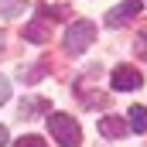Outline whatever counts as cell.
Here are the masks:
<instances>
[{"mask_svg": "<svg viewBox=\"0 0 147 147\" xmlns=\"http://www.w3.org/2000/svg\"><path fill=\"white\" fill-rule=\"evenodd\" d=\"M48 130L62 147H79L82 144V127L75 123L69 113H48Z\"/></svg>", "mask_w": 147, "mask_h": 147, "instance_id": "obj_1", "label": "cell"}, {"mask_svg": "<svg viewBox=\"0 0 147 147\" xmlns=\"http://www.w3.org/2000/svg\"><path fill=\"white\" fill-rule=\"evenodd\" d=\"M92 41H96V24L92 21H72L62 45H65V51H86Z\"/></svg>", "mask_w": 147, "mask_h": 147, "instance_id": "obj_2", "label": "cell"}, {"mask_svg": "<svg viewBox=\"0 0 147 147\" xmlns=\"http://www.w3.org/2000/svg\"><path fill=\"white\" fill-rule=\"evenodd\" d=\"M140 82H144V75L137 72L134 65H116L110 75V86L116 92H134V89H140Z\"/></svg>", "mask_w": 147, "mask_h": 147, "instance_id": "obj_3", "label": "cell"}, {"mask_svg": "<svg viewBox=\"0 0 147 147\" xmlns=\"http://www.w3.org/2000/svg\"><path fill=\"white\" fill-rule=\"evenodd\" d=\"M140 7H144V0H123V3H116L113 10H106V24L110 28H123L127 21H134L140 14Z\"/></svg>", "mask_w": 147, "mask_h": 147, "instance_id": "obj_4", "label": "cell"}, {"mask_svg": "<svg viewBox=\"0 0 147 147\" xmlns=\"http://www.w3.org/2000/svg\"><path fill=\"white\" fill-rule=\"evenodd\" d=\"M99 134H103V137H116V140H120V137H127V134H130V127H127V120H120V116H103V120H99Z\"/></svg>", "mask_w": 147, "mask_h": 147, "instance_id": "obj_5", "label": "cell"}, {"mask_svg": "<svg viewBox=\"0 0 147 147\" xmlns=\"http://www.w3.org/2000/svg\"><path fill=\"white\" fill-rule=\"evenodd\" d=\"M127 127L134 134H147V106H130L127 113Z\"/></svg>", "mask_w": 147, "mask_h": 147, "instance_id": "obj_6", "label": "cell"}, {"mask_svg": "<svg viewBox=\"0 0 147 147\" xmlns=\"http://www.w3.org/2000/svg\"><path fill=\"white\" fill-rule=\"evenodd\" d=\"M24 38H28L31 45H45V41H48V28H45V21H41V17H34V21L24 28Z\"/></svg>", "mask_w": 147, "mask_h": 147, "instance_id": "obj_7", "label": "cell"}, {"mask_svg": "<svg viewBox=\"0 0 147 147\" xmlns=\"http://www.w3.org/2000/svg\"><path fill=\"white\" fill-rule=\"evenodd\" d=\"M24 10V0H0V17H17Z\"/></svg>", "mask_w": 147, "mask_h": 147, "instance_id": "obj_8", "label": "cell"}, {"mask_svg": "<svg viewBox=\"0 0 147 147\" xmlns=\"http://www.w3.org/2000/svg\"><path fill=\"white\" fill-rule=\"evenodd\" d=\"M38 17H41V21H58V17H65V7H51V3H45V7H38Z\"/></svg>", "mask_w": 147, "mask_h": 147, "instance_id": "obj_9", "label": "cell"}, {"mask_svg": "<svg viewBox=\"0 0 147 147\" xmlns=\"http://www.w3.org/2000/svg\"><path fill=\"white\" fill-rule=\"evenodd\" d=\"M14 147H48V144H45L38 134H28V137H21V140H17Z\"/></svg>", "mask_w": 147, "mask_h": 147, "instance_id": "obj_10", "label": "cell"}, {"mask_svg": "<svg viewBox=\"0 0 147 147\" xmlns=\"http://www.w3.org/2000/svg\"><path fill=\"white\" fill-rule=\"evenodd\" d=\"M7 99H10V79H3V75H0V106H3Z\"/></svg>", "mask_w": 147, "mask_h": 147, "instance_id": "obj_11", "label": "cell"}, {"mask_svg": "<svg viewBox=\"0 0 147 147\" xmlns=\"http://www.w3.org/2000/svg\"><path fill=\"white\" fill-rule=\"evenodd\" d=\"M137 51L147 58V34H140V38H137Z\"/></svg>", "mask_w": 147, "mask_h": 147, "instance_id": "obj_12", "label": "cell"}, {"mask_svg": "<svg viewBox=\"0 0 147 147\" xmlns=\"http://www.w3.org/2000/svg\"><path fill=\"white\" fill-rule=\"evenodd\" d=\"M10 144V134H7V127H0V147H7Z\"/></svg>", "mask_w": 147, "mask_h": 147, "instance_id": "obj_13", "label": "cell"}, {"mask_svg": "<svg viewBox=\"0 0 147 147\" xmlns=\"http://www.w3.org/2000/svg\"><path fill=\"white\" fill-rule=\"evenodd\" d=\"M0 48H3V34H0Z\"/></svg>", "mask_w": 147, "mask_h": 147, "instance_id": "obj_14", "label": "cell"}]
</instances>
